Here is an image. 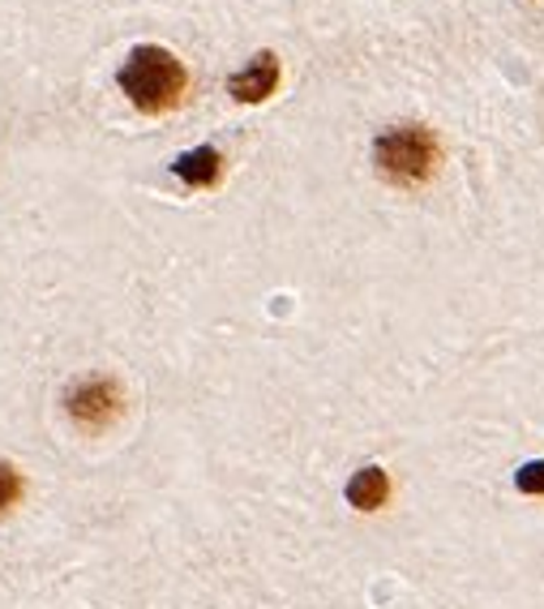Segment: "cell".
I'll return each mask as SVG.
<instances>
[{
    "label": "cell",
    "mask_w": 544,
    "mask_h": 609,
    "mask_svg": "<svg viewBox=\"0 0 544 609\" xmlns=\"http://www.w3.org/2000/svg\"><path fill=\"white\" fill-rule=\"evenodd\" d=\"M117 81L138 112L159 117V112H172V108L185 99L189 74H185V65H181L167 47H159V43H142V47H133L129 61L120 65Z\"/></svg>",
    "instance_id": "6da1fadb"
},
{
    "label": "cell",
    "mask_w": 544,
    "mask_h": 609,
    "mask_svg": "<svg viewBox=\"0 0 544 609\" xmlns=\"http://www.w3.org/2000/svg\"><path fill=\"white\" fill-rule=\"evenodd\" d=\"M373 163L387 176L390 185L416 189L425 185L437 167V142L425 124H394L373 142Z\"/></svg>",
    "instance_id": "7a4b0ae2"
},
{
    "label": "cell",
    "mask_w": 544,
    "mask_h": 609,
    "mask_svg": "<svg viewBox=\"0 0 544 609\" xmlns=\"http://www.w3.org/2000/svg\"><path fill=\"white\" fill-rule=\"evenodd\" d=\"M65 412L74 416V425L86 434H99L108 425H117L120 412H124V391H120L117 378H78L69 391H65Z\"/></svg>",
    "instance_id": "3957f363"
},
{
    "label": "cell",
    "mask_w": 544,
    "mask_h": 609,
    "mask_svg": "<svg viewBox=\"0 0 544 609\" xmlns=\"http://www.w3.org/2000/svg\"><path fill=\"white\" fill-rule=\"evenodd\" d=\"M274 86H279V56L274 52H258L253 61H249V69H240L228 78V90H232L240 104H262V99H271Z\"/></svg>",
    "instance_id": "277c9868"
},
{
    "label": "cell",
    "mask_w": 544,
    "mask_h": 609,
    "mask_svg": "<svg viewBox=\"0 0 544 609\" xmlns=\"http://www.w3.org/2000/svg\"><path fill=\"white\" fill-rule=\"evenodd\" d=\"M172 172H176L185 185H194V189H210V185H219V176H224V155H219L215 146H197V151H185L181 160L172 163Z\"/></svg>",
    "instance_id": "5b68a950"
},
{
    "label": "cell",
    "mask_w": 544,
    "mask_h": 609,
    "mask_svg": "<svg viewBox=\"0 0 544 609\" xmlns=\"http://www.w3.org/2000/svg\"><path fill=\"white\" fill-rule=\"evenodd\" d=\"M344 493H348V502L356 511H378V507L390 498V477L382 468H360Z\"/></svg>",
    "instance_id": "8992f818"
},
{
    "label": "cell",
    "mask_w": 544,
    "mask_h": 609,
    "mask_svg": "<svg viewBox=\"0 0 544 609\" xmlns=\"http://www.w3.org/2000/svg\"><path fill=\"white\" fill-rule=\"evenodd\" d=\"M22 493H26L22 472H18L9 459H0V515H4V511H13V507L22 502Z\"/></svg>",
    "instance_id": "52a82bcc"
},
{
    "label": "cell",
    "mask_w": 544,
    "mask_h": 609,
    "mask_svg": "<svg viewBox=\"0 0 544 609\" xmlns=\"http://www.w3.org/2000/svg\"><path fill=\"white\" fill-rule=\"evenodd\" d=\"M514 486L523 489V493H544V459H536V464H523V468H519V477H514Z\"/></svg>",
    "instance_id": "ba28073f"
}]
</instances>
